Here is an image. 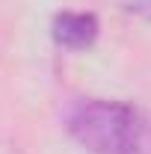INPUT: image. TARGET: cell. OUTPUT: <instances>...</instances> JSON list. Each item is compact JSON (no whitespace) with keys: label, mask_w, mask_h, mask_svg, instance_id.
Returning <instances> with one entry per match:
<instances>
[{"label":"cell","mask_w":151,"mask_h":154,"mask_svg":"<svg viewBox=\"0 0 151 154\" xmlns=\"http://www.w3.org/2000/svg\"><path fill=\"white\" fill-rule=\"evenodd\" d=\"M101 33V24L92 12H59L51 24V36L65 51H86L92 48Z\"/></svg>","instance_id":"cell-2"},{"label":"cell","mask_w":151,"mask_h":154,"mask_svg":"<svg viewBox=\"0 0 151 154\" xmlns=\"http://www.w3.org/2000/svg\"><path fill=\"white\" fill-rule=\"evenodd\" d=\"M65 131L92 154H151V113L125 101H77L65 113Z\"/></svg>","instance_id":"cell-1"},{"label":"cell","mask_w":151,"mask_h":154,"mask_svg":"<svg viewBox=\"0 0 151 154\" xmlns=\"http://www.w3.org/2000/svg\"><path fill=\"white\" fill-rule=\"evenodd\" d=\"M125 9L139 15V18H145V21H151V0H125Z\"/></svg>","instance_id":"cell-3"}]
</instances>
